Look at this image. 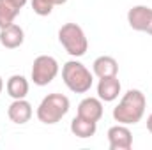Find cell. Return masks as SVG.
<instances>
[{
    "label": "cell",
    "instance_id": "6da1fadb",
    "mask_svg": "<svg viewBox=\"0 0 152 150\" xmlns=\"http://www.w3.org/2000/svg\"><path fill=\"white\" fill-rule=\"evenodd\" d=\"M145 108H147L145 94L138 88H131L122 95L120 103L113 108V120L124 125H134L143 118Z\"/></svg>",
    "mask_w": 152,
    "mask_h": 150
},
{
    "label": "cell",
    "instance_id": "7a4b0ae2",
    "mask_svg": "<svg viewBox=\"0 0 152 150\" xmlns=\"http://www.w3.org/2000/svg\"><path fill=\"white\" fill-rule=\"evenodd\" d=\"M62 79L66 87L75 94H87L94 83L92 73L78 60H69L62 66Z\"/></svg>",
    "mask_w": 152,
    "mask_h": 150
},
{
    "label": "cell",
    "instance_id": "3957f363",
    "mask_svg": "<svg viewBox=\"0 0 152 150\" xmlns=\"http://www.w3.org/2000/svg\"><path fill=\"white\" fill-rule=\"evenodd\" d=\"M69 106H71V103H69V99L64 94H57V92L55 94H48L41 101V104L37 108L39 122H42L46 125H53V124L60 122L67 115Z\"/></svg>",
    "mask_w": 152,
    "mask_h": 150
},
{
    "label": "cell",
    "instance_id": "277c9868",
    "mask_svg": "<svg viewBox=\"0 0 152 150\" xmlns=\"http://www.w3.org/2000/svg\"><path fill=\"white\" fill-rule=\"evenodd\" d=\"M58 41L71 57H83L88 50V41L83 28L76 23H66L58 30Z\"/></svg>",
    "mask_w": 152,
    "mask_h": 150
},
{
    "label": "cell",
    "instance_id": "5b68a950",
    "mask_svg": "<svg viewBox=\"0 0 152 150\" xmlns=\"http://www.w3.org/2000/svg\"><path fill=\"white\" fill-rule=\"evenodd\" d=\"M58 74V62L50 55H39L32 64V81L37 87L50 85Z\"/></svg>",
    "mask_w": 152,
    "mask_h": 150
},
{
    "label": "cell",
    "instance_id": "8992f818",
    "mask_svg": "<svg viewBox=\"0 0 152 150\" xmlns=\"http://www.w3.org/2000/svg\"><path fill=\"white\" fill-rule=\"evenodd\" d=\"M127 23L136 32H145L152 36V7L134 5L127 11Z\"/></svg>",
    "mask_w": 152,
    "mask_h": 150
},
{
    "label": "cell",
    "instance_id": "52a82bcc",
    "mask_svg": "<svg viewBox=\"0 0 152 150\" xmlns=\"http://www.w3.org/2000/svg\"><path fill=\"white\" fill-rule=\"evenodd\" d=\"M108 143L110 150H129L133 147V134L127 125L117 124L108 129Z\"/></svg>",
    "mask_w": 152,
    "mask_h": 150
},
{
    "label": "cell",
    "instance_id": "ba28073f",
    "mask_svg": "<svg viewBox=\"0 0 152 150\" xmlns=\"http://www.w3.org/2000/svg\"><path fill=\"white\" fill-rule=\"evenodd\" d=\"M32 104L27 101V99H14L9 108H7V117L11 122L18 124V125H23L27 124L30 118H32Z\"/></svg>",
    "mask_w": 152,
    "mask_h": 150
},
{
    "label": "cell",
    "instance_id": "9c48e42d",
    "mask_svg": "<svg viewBox=\"0 0 152 150\" xmlns=\"http://www.w3.org/2000/svg\"><path fill=\"white\" fill-rule=\"evenodd\" d=\"M25 41V34L23 28L16 23H11L4 28H0V44L7 50H16L23 44Z\"/></svg>",
    "mask_w": 152,
    "mask_h": 150
},
{
    "label": "cell",
    "instance_id": "30bf717a",
    "mask_svg": "<svg viewBox=\"0 0 152 150\" xmlns=\"http://www.w3.org/2000/svg\"><path fill=\"white\" fill-rule=\"evenodd\" d=\"M120 81L117 76H108V78H99L97 83V95L104 103H112L120 94Z\"/></svg>",
    "mask_w": 152,
    "mask_h": 150
},
{
    "label": "cell",
    "instance_id": "8fae6325",
    "mask_svg": "<svg viewBox=\"0 0 152 150\" xmlns=\"http://www.w3.org/2000/svg\"><path fill=\"white\" fill-rule=\"evenodd\" d=\"M78 115L87 120L99 122L103 118V101L99 97H85L78 104Z\"/></svg>",
    "mask_w": 152,
    "mask_h": 150
},
{
    "label": "cell",
    "instance_id": "7c38bea8",
    "mask_svg": "<svg viewBox=\"0 0 152 150\" xmlns=\"http://www.w3.org/2000/svg\"><path fill=\"white\" fill-rule=\"evenodd\" d=\"M27 0H0V28L14 23Z\"/></svg>",
    "mask_w": 152,
    "mask_h": 150
},
{
    "label": "cell",
    "instance_id": "4fadbf2b",
    "mask_svg": "<svg viewBox=\"0 0 152 150\" xmlns=\"http://www.w3.org/2000/svg\"><path fill=\"white\" fill-rule=\"evenodd\" d=\"M92 71L97 78H108V76H117L118 73V62L110 55L97 57L92 64Z\"/></svg>",
    "mask_w": 152,
    "mask_h": 150
},
{
    "label": "cell",
    "instance_id": "5bb4252c",
    "mask_svg": "<svg viewBox=\"0 0 152 150\" xmlns=\"http://www.w3.org/2000/svg\"><path fill=\"white\" fill-rule=\"evenodd\" d=\"M96 131H97V122L87 120V118H83L80 115H76L75 118L71 120V133L75 134L76 138H81V140L90 138V136L96 134Z\"/></svg>",
    "mask_w": 152,
    "mask_h": 150
},
{
    "label": "cell",
    "instance_id": "9a60e30c",
    "mask_svg": "<svg viewBox=\"0 0 152 150\" xmlns=\"http://www.w3.org/2000/svg\"><path fill=\"white\" fill-rule=\"evenodd\" d=\"M5 90L12 99H25L28 94V79L21 74H12L7 79Z\"/></svg>",
    "mask_w": 152,
    "mask_h": 150
},
{
    "label": "cell",
    "instance_id": "2e32d148",
    "mask_svg": "<svg viewBox=\"0 0 152 150\" xmlns=\"http://www.w3.org/2000/svg\"><path fill=\"white\" fill-rule=\"evenodd\" d=\"M67 0H32V9L37 16H50L55 5H62Z\"/></svg>",
    "mask_w": 152,
    "mask_h": 150
},
{
    "label": "cell",
    "instance_id": "e0dca14e",
    "mask_svg": "<svg viewBox=\"0 0 152 150\" xmlns=\"http://www.w3.org/2000/svg\"><path fill=\"white\" fill-rule=\"evenodd\" d=\"M147 131L152 134V113L147 117Z\"/></svg>",
    "mask_w": 152,
    "mask_h": 150
},
{
    "label": "cell",
    "instance_id": "ac0fdd59",
    "mask_svg": "<svg viewBox=\"0 0 152 150\" xmlns=\"http://www.w3.org/2000/svg\"><path fill=\"white\" fill-rule=\"evenodd\" d=\"M2 90H4V79H2V76H0V94H2Z\"/></svg>",
    "mask_w": 152,
    "mask_h": 150
}]
</instances>
